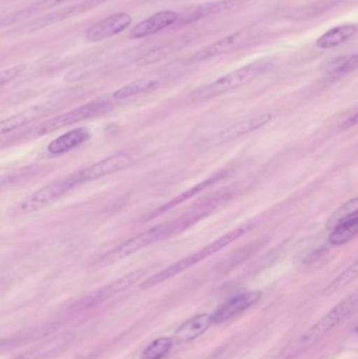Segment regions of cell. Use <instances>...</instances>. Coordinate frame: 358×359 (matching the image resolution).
Returning <instances> with one entry per match:
<instances>
[{
  "mask_svg": "<svg viewBox=\"0 0 358 359\" xmlns=\"http://www.w3.org/2000/svg\"><path fill=\"white\" fill-rule=\"evenodd\" d=\"M209 211H195L193 213H187L186 215H183L174 221L166 222V223L153 226V227L124 241L121 244L113 247V249L101 255L92 263V267L94 269H103V268L113 265L117 262L122 261L125 257H130L151 245L161 242L165 238H172V236L184 231L187 228L197 223L199 219H203L204 215L209 213Z\"/></svg>",
  "mask_w": 358,
  "mask_h": 359,
  "instance_id": "cell-1",
  "label": "cell"
},
{
  "mask_svg": "<svg viewBox=\"0 0 358 359\" xmlns=\"http://www.w3.org/2000/svg\"><path fill=\"white\" fill-rule=\"evenodd\" d=\"M273 67V60L269 59H260L249 63L241 69H235L223 77L219 78L216 81L212 82L191 94V100L195 102L209 100L221 95L226 94L231 90H237L254 81L263 74L267 73Z\"/></svg>",
  "mask_w": 358,
  "mask_h": 359,
  "instance_id": "cell-2",
  "label": "cell"
},
{
  "mask_svg": "<svg viewBox=\"0 0 358 359\" xmlns=\"http://www.w3.org/2000/svg\"><path fill=\"white\" fill-rule=\"evenodd\" d=\"M248 228L242 227L237 229L233 230L228 233L219 238L218 240L214 241L210 244L206 245L203 248L200 250L195 251L193 255H187L186 257H183L180 261L176 262L172 265L168 266L165 269L157 272V273L151 276V278H146L144 282L141 285L142 289H149L151 287L157 286L178 274L182 273L183 271H186L189 268L193 267L197 265L200 262L204 261L207 257H212V255L218 253L219 251L223 250L226 248L229 245L233 244L235 241L241 238L242 236L247 233Z\"/></svg>",
  "mask_w": 358,
  "mask_h": 359,
  "instance_id": "cell-3",
  "label": "cell"
},
{
  "mask_svg": "<svg viewBox=\"0 0 358 359\" xmlns=\"http://www.w3.org/2000/svg\"><path fill=\"white\" fill-rule=\"evenodd\" d=\"M358 307V292L349 295L338 305L334 306L326 316L317 320L301 337L303 345L310 346L321 341L324 337L331 332L343 320L350 316Z\"/></svg>",
  "mask_w": 358,
  "mask_h": 359,
  "instance_id": "cell-4",
  "label": "cell"
},
{
  "mask_svg": "<svg viewBox=\"0 0 358 359\" xmlns=\"http://www.w3.org/2000/svg\"><path fill=\"white\" fill-rule=\"evenodd\" d=\"M111 109H113V104L109 101L104 99L95 100L43 122L33 130V135L35 137L44 136L65 126L109 113Z\"/></svg>",
  "mask_w": 358,
  "mask_h": 359,
  "instance_id": "cell-5",
  "label": "cell"
},
{
  "mask_svg": "<svg viewBox=\"0 0 358 359\" xmlns=\"http://www.w3.org/2000/svg\"><path fill=\"white\" fill-rule=\"evenodd\" d=\"M75 187H78L77 182L71 175H69L67 178L53 182V183L40 188L37 191L25 196L21 202L17 204V211L22 215L35 212V211L56 202L61 196H64Z\"/></svg>",
  "mask_w": 358,
  "mask_h": 359,
  "instance_id": "cell-6",
  "label": "cell"
},
{
  "mask_svg": "<svg viewBox=\"0 0 358 359\" xmlns=\"http://www.w3.org/2000/svg\"><path fill=\"white\" fill-rule=\"evenodd\" d=\"M132 164V158L128 154H115V155L109 156L92 165L86 166L82 170L73 172V176L75 177L78 184L81 185V184L96 181V180L109 176V175L121 172V170L130 168Z\"/></svg>",
  "mask_w": 358,
  "mask_h": 359,
  "instance_id": "cell-7",
  "label": "cell"
},
{
  "mask_svg": "<svg viewBox=\"0 0 358 359\" xmlns=\"http://www.w3.org/2000/svg\"><path fill=\"white\" fill-rule=\"evenodd\" d=\"M146 273L147 271L144 269L130 272L126 276H121L118 280L105 285L102 288L97 289L94 292L86 295L84 299L78 301V303L75 304L73 307L78 308V309H83V308L92 307V306L97 305V304L102 303V302L106 301L109 297H113V295L130 288L132 285L138 283Z\"/></svg>",
  "mask_w": 358,
  "mask_h": 359,
  "instance_id": "cell-8",
  "label": "cell"
},
{
  "mask_svg": "<svg viewBox=\"0 0 358 359\" xmlns=\"http://www.w3.org/2000/svg\"><path fill=\"white\" fill-rule=\"evenodd\" d=\"M254 32L250 29H244L241 31L235 32L222 39L218 40L214 43L202 48L199 52L189 58L188 62L198 63L202 61L208 60V59L214 58V57L221 56V55L227 54L233 52L237 48L243 46L248 40L252 38Z\"/></svg>",
  "mask_w": 358,
  "mask_h": 359,
  "instance_id": "cell-9",
  "label": "cell"
},
{
  "mask_svg": "<svg viewBox=\"0 0 358 359\" xmlns=\"http://www.w3.org/2000/svg\"><path fill=\"white\" fill-rule=\"evenodd\" d=\"M107 1L109 0H83V1L78 2L74 6L60 8V10L55 11V12L36 19L31 25H29L27 31L31 32V33L40 31V29H46V27L56 25V23L62 22V21L73 18V17L79 16L83 13L90 12V11L96 8L97 6H102L103 4Z\"/></svg>",
  "mask_w": 358,
  "mask_h": 359,
  "instance_id": "cell-10",
  "label": "cell"
},
{
  "mask_svg": "<svg viewBox=\"0 0 358 359\" xmlns=\"http://www.w3.org/2000/svg\"><path fill=\"white\" fill-rule=\"evenodd\" d=\"M132 18L128 13L120 12L90 25L85 32L88 42H99L119 35L132 25Z\"/></svg>",
  "mask_w": 358,
  "mask_h": 359,
  "instance_id": "cell-11",
  "label": "cell"
},
{
  "mask_svg": "<svg viewBox=\"0 0 358 359\" xmlns=\"http://www.w3.org/2000/svg\"><path fill=\"white\" fill-rule=\"evenodd\" d=\"M273 113H263L261 115L254 116L249 119L243 120V121L237 122L229 128H224L218 134L214 135L210 140V144L212 147H218V145L225 144V143L230 142L235 139L241 138L246 136L250 133L256 132L260 130L263 126H267L273 121Z\"/></svg>",
  "mask_w": 358,
  "mask_h": 359,
  "instance_id": "cell-12",
  "label": "cell"
},
{
  "mask_svg": "<svg viewBox=\"0 0 358 359\" xmlns=\"http://www.w3.org/2000/svg\"><path fill=\"white\" fill-rule=\"evenodd\" d=\"M262 297V293L259 291L243 293L229 299L224 305L221 306L214 314L212 322L214 324H222L235 316H239L242 312L256 305Z\"/></svg>",
  "mask_w": 358,
  "mask_h": 359,
  "instance_id": "cell-13",
  "label": "cell"
},
{
  "mask_svg": "<svg viewBox=\"0 0 358 359\" xmlns=\"http://www.w3.org/2000/svg\"><path fill=\"white\" fill-rule=\"evenodd\" d=\"M178 20L179 14L174 11H161L135 25L130 32V37L132 39L149 37L153 34H157L158 32L167 29Z\"/></svg>",
  "mask_w": 358,
  "mask_h": 359,
  "instance_id": "cell-14",
  "label": "cell"
},
{
  "mask_svg": "<svg viewBox=\"0 0 358 359\" xmlns=\"http://www.w3.org/2000/svg\"><path fill=\"white\" fill-rule=\"evenodd\" d=\"M212 324H214L212 316H209V314H200L195 318H189L177 329L174 337H172V341L174 344L193 341V339L203 335Z\"/></svg>",
  "mask_w": 358,
  "mask_h": 359,
  "instance_id": "cell-15",
  "label": "cell"
},
{
  "mask_svg": "<svg viewBox=\"0 0 358 359\" xmlns=\"http://www.w3.org/2000/svg\"><path fill=\"white\" fill-rule=\"evenodd\" d=\"M225 177V172H219V174L214 175V176L210 177V178L204 180L201 183L197 184L193 187L189 188L186 191L182 192V194H178L174 196L172 200L168 201L165 204L160 206L159 208L153 210V212L149 213L147 217H145L144 219L149 221V219H155V217H159V215H163V213L167 212L168 210H172L174 207L179 206L182 203L186 202V201L191 200L193 196H197L200 192L203 190L207 189L210 186L214 185L216 182L220 181Z\"/></svg>",
  "mask_w": 358,
  "mask_h": 359,
  "instance_id": "cell-16",
  "label": "cell"
},
{
  "mask_svg": "<svg viewBox=\"0 0 358 359\" xmlns=\"http://www.w3.org/2000/svg\"><path fill=\"white\" fill-rule=\"evenodd\" d=\"M90 134L86 128H80L69 130L65 134L61 135L58 138L54 139L48 144V151L50 155L60 156L69 153L73 149H77L80 145L84 144L90 140Z\"/></svg>",
  "mask_w": 358,
  "mask_h": 359,
  "instance_id": "cell-17",
  "label": "cell"
},
{
  "mask_svg": "<svg viewBox=\"0 0 358 359\" xmlns=\"http://www.w3.org/2000/svg\"><path fill=\"white\" fill-rule=\"evenodd\" d=\"M246 1L247 0H220V1L208 2L187 13L181 18L180 23H191L212 15L220 14V13L243 6Z\"/></svg>",
  "mask_w": 358,
  "mask_h": 359,
  "instance_id": "cell-18",
  "label": "cell"
},
{
  "mask_svg": "<svg viewBox=\"0 0 358 359\" xmlns=\"http://www.w3.org/2000/svg\"><path fill=\"white\" fill-rule=\"evenodd\" d=\"M358 33L357 25H342L334 27L333 29L324 33L321 37L317 38L315 46L321 50H329L336 48L340 44L354 37Z\"/></svg>",
  "mask_w": 358,
  "mask_h": 359,
  "instance_id": "cell-19",
  "label": "cell"
},
{
  "mask_svg": "<svg viewBox=\"0 0 358 359\" xmlns=\"http://www.w3.org/2000/svg\"><path fill=\"white\" fill-rule=\"evenodd\" d=\"M69 1H73V0H38V1L32 4L31 6L23 8V10L12 13V14L8 15V16L2 17L1 27H4L6 25H14V23L18 22V21L29 18L33 15L46 12V11L50 10L52 8L62 6V4H67Z\"/></svg>",
  "mask_w": 358,
  "mask_h": 359,
  "instance_id": "cell-20",
  "label": "cell"
},
{
  "mask_svg": "<svg viewBox=\"0 0 358 359\" xmlns=\"http://www.w3.org/2000/svg\"><path fill=\"white\" fill-rule=\"evenodd\" d=\"M160 86V80L157 78H141V79L135 80L130 82L126 86L118 88L113 94V98L115 100H124V99L130 98V97L138 96L144 93L151 92L156 90Z\"/></svg>",
  "mask_w": 358,
  "mask_h": 359,
  "instance_id": "cell-21",
  "label": "cell"
},
{
  "mask_svg": "<svg viewBox=\"0 0 358 359\" xmlns=\"http://www.w3.org/2000/svg\"><path fill=\"white\" fill-rule=\"evenodd\" d=\"M345 1L347 0H317L309 6L296 8L290 14V18L296 20L315 18Z\"/></svg>",
  "mask_w": 358,
  "mask_h": 359,
  "instance_id": "cell-22",
  "label": "cell"
},
{
  "mask_svg": "<svg viewBox=\"0 0 358 359\" xmlns=\"http://www.w3.org/2000/svg\"><path fill=\"white\" fill-rule=\"evenodd\" d=\"M358 278V259L351 264L342 273L338 274L332 282H330L322 291L324 297H331L352 284Z\"/></svg>",
  "mask_w": 358,
  "mask_h": 359,
  "instance_id": "cell-23",
  "label": "cell"
},
{
  "mask_svg": "<svg viewBox=\"0 0 358 359\" xmlns=\"http://www.w3.org/2000/svg\"><path fill=\"white\" fill-rule=\"evenodd\" d=\"M358 236V217L343 222L330 233L329 241L334 246H342Z\"/></svg>",
  "mask_w": 358,
  "mask_h": 359,
  "instance_id": "cell-24",
  "label": "cell"
},
{
  "mask_svg": "<svg viewBox=\"0 0 358 359\" xmlns=\"http://www.w3.org/2000/svg\"><path fill=\"white\" fill-rule=\"evenodd\" d=\"M358 217V198H351L344 204L340 205L336 211L330 215L326 222V228L328 230H333L336 226L343 222L348 221L353 217Z\"/></svg>",
  "mask_w": 358,
  "mask_h": 359,
  "instance_id": "cell-25",
  "label": "cell"
},
{
  "mask_svg": "<svg viewBox=\"0 0 358 359\" xmlns=\"http://www.w3.org/2000/svg\"><path fill=\"white\" fill-rule=\"evenodd\" d=\"M358 69V53L349 56L338 57L327 67V73L331 76H345Z\"/></svg>",
  "mask_w": 358,
  "mask_h": 359,
  "instance_id": "cell-26",
  "label": "cell"
},
{
  "mask_svg": "<svg viewBox=\"0 0 358 359\" xmlns=\"http://www.w3.org/2000/svg\"><path fill=\"white\" fill-rule=\"evenodd\" d=\"M174 344L172 339L168 337L156 339L145 348L141 359H164L172 351Z\"/></svg>",
  "mask_w": 358,
  "mask_h": 359,
  "instance_id": "cell-27",
  "label": "cell"
},
{
  "mask_svg": "<svg viewBox=\"0 0 358 359\" xmlns=\"http://www.w3.org/2000/svg\"><path fill=\"white\" fill-rule=\"evenodd\" d=\"M178 46L177 44H167V46H159V48H153L149 52L145 53L136 61L138 67H147V65H155L159 61L163 60L166 57L176 52Z\"/></svg>",
  "mask_w": 358,
  "mask_h": 359,
  "instance_id": "cell-28",
  "label": "cell"
},
{
  "mask_svg": "<svg viewBox=\"0 0 358 359\" xmlns=\"http://www.w3.org/2000/svg\"><path fill=\"white\" fill-rule=\"evenodd\" d=\"M33 118V115L29 113L19 114V115L13 116L8 119L4 120L0 124V132L1 135L8 134L14 132L18 128H22L25 124L29 123V120Z\"/></svg>",
  "mask_w": 358,
  "mask_h": 359,
  "instance_id": "cell-29",
  "label": "cell"
},
{
  "mask_svg": "<svg viewBox=\"0 0 358 359\" xmlns=\"http://www.w3.org/2000/svg\"><path fill=\"white\" fill-rule=\"evenodd\" d=\"M25 69H27V65H15V67H10V69H4L0 74V86H4L6 83H10L11 81L21 75Z\"/></svg>",
  "mask_w": 358,
  "mask_h": 359,
  "instance_id": "cell-30",
  "label": "cell"
},
{
  "mask_svg": "<svg viewBox=\"0 0 358 359\" xmlns=\"http://www.w3.org/2000/svg\"><path fill=\"white\" fill-rule=\"evenodd\" d=\"M357 124H358V111L352 114L350 117L347 118V119L340 124V128H342V130H346L353 128V126H357Z\"/></svg>",
  "mask_w": 358,
  "mask_h": 359,
  "instance_id": "cell-31",
  "label": "cell"
},
{
  "mask_svg": "<svg viewBox=\"0 0 358 359\" xmlns=\"http://www.w3.org/2000/svg\"><path fill=\"white\" fill-rule=\"evenodd\" d=\"M355 332L358 333V326H357V328H355Z\"/></svg>",
  "mask_w": 358,
  "mask_h": 359,
  "instance_id": "cell-32",
  "label": "cell"
}]
</instances>
